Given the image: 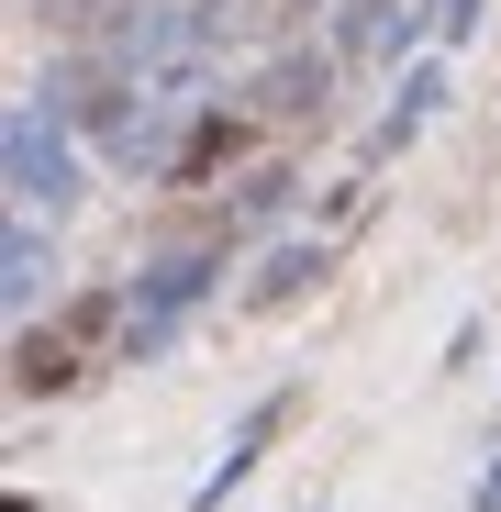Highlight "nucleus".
Returning <instances> with one entry per match:
<instances>
[{
  "mask_svg": "<svg viewBox=\"0 0 501 512\" xmlns=\"http://www.w3.org/2000/svg\"><path fill=\"white\" fill-rule=\"evenodd\" d=\"M290 412H301V390H268L257 412H245V435H234V446H223V468L201 479V512H212L223 490H245V468H257V457H268V435H279V423H290Z\"/></svg>",
  "mask_w": 501,
  "mask_h": 512,
  "instance_id": "1",
  "label": "nucleus"
},
{
  "mask_svg": "<svg viewBox=\"0 0 501 512\" xmlns=\"http://www.w3.org/2000/svg\"><path fill=\"white\" fill-rule=\"evenodd\" d=\"M12 379H23V390H67V379H78V334H23V346H12Z\"/></svg>",
  "mask_w": 501,
  "mask_h": 512,
  "instance_id": "2",
  "label": "nucleus"
},
{
  "mask_svg": "<svg viewBox=\"0 0 501 512\" xmlns=\"http://www.w3.org/2000/svg\"><path fill=\"white\" fill-rule=\"evenodd\" d=\"M268 112H312L323 101V56H290V67H268V90H257Z\"/></svg>",
  "mask_w": 501,
  "mask_h": 512,
  "instance_id": "3",
  "label": "nucleus"
},
{
  "mask_svg": "<svg viewBox=\"0 0 501 512\" xmlns=\"http://www.w3.org/2000/svg\"><path fill=\"white\" fill-rule=\"evenodd\" d=\"M223 156H234V123H201V134L179 145V179H212V167H223Z\"/></svg>",
  "mask_w": 501,
  "mask_h": 512,
  "instance_id": "4",
  "label": "nucleus"
},
{
  "mask_svg": "<svg viewBox=\"0 0 501 512\" xmlns=\"http://www.w3.org/2000/svg\"><path fill=\"white\" fill-rule=\"evenodd\" d=\"M301 279H323V256H301V245H290V256H279V268H268V279H257V301H290V290H301Z\"/></svg>",
  "mask_w": 501,
  "mask_h": 512,
  "instance_id": "5",
  "label": "nucleus"
},
{
  "mask_svg": "<svg viewBox=\"0 0 501 512\" xmlns=\"http://www.w3.org/2000/svg\"><path fill=\"white\" fill-rule=\"evenodd\" d=\"M412 23H435V34H468V0H424ZM412 23H401V34H412Z\"/></svg>",
  "mask_w": 501,
  "mask_h": 512,
  "instance_id": "6",
  "label": "nucleus"
},
{
  "mask_svg": "<svg viewBox=\"0 0 501 512\" xmlns=\"http://www.w3.org/2000/svg\"><path fill=\"white\" fill-rule=\"evenodd\" d=\"M479 512H501V468H490V479H479Z\"/></svg>",
  "mask_w": 501,
  "mask_h": 512,
  "instance_id": "7",
  "label": "nucleus"
}]
</instances>
